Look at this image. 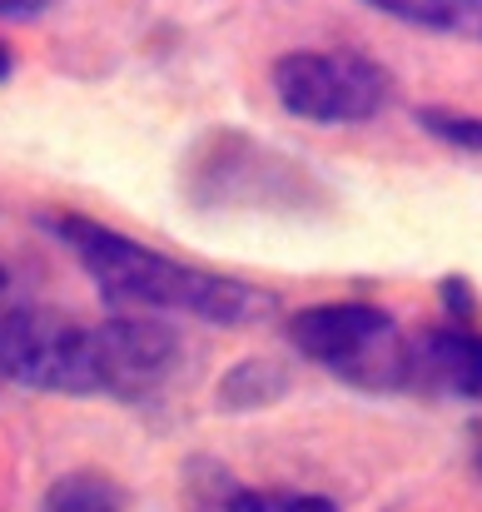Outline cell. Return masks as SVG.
<instances>
[{
  "label": "cell",
  "instance_id": "cell-10",
  "mask_svg": "<svg viewBox=\"0 0 482 512\" xmlns=\"http://www.w3.org/2000/svg\"><path fill=\"white\" fill-rule=\"evenodd\" d=\"M373 10L443 35H482V0H368Z\"/></svg>",
  "mask_w": 482,
  "mask_h": 512
},
{
  "label": "cell",
  "instance_id": "cell-13",
  "mask_svg": "<svg viewBox=\"0 0 482 512\" xmlns=\"http://www.w3.org/2000/svg\"><path fill=\"white\" fill-rule=\"evenodd\" d=\"M50 0H0V15H15V20H25V15H40Z\"/></svg>",
  "mask_w": 482,
  "mask_h": 512
},
{
  "label": "cell",
  "instance_id": "cell-15",
  "mask_svg": "<svg viewBox=\"0 0 482 512\" xmlns=\"http://www.w3.org/2000/svg\"><path fill=\"white\" fill-rule=\"evenodd\" d=\"M473 458H478V473H482V433H478V448H473Z\"/></svg>",
  "mask_w": 482,
  "mask_h": 512
},
{
  "label": "cell",
  "instance_id": "cell-8",
  "mask_svg": "<svg viewBox=\"0 0 482 512\" xmlns=\"http://www.w3.org/2000/svg\"><path fill=\"white\" fill-rule=\"evenodd\" d=\"M289 393V373L279 368V363H269V358H244V363H234L224 378H219V408L224 413H259V408H269L274 398H284Z\"/></svg>",
  "mask_w": 482,
  "mask_h": 512
},
{
  "label": "cell",
  "instance_id": "cell-16",
  "mask_svg": "<svg viewBox=\"0 0 482 512\" xmlns=\"http://www.w3.org/2000/svg\"><path fill=\"white\" fill-rule=\"evenodd\" d=\"M5 284H10V274H5V264H0V294H5Z\"/></svg>",
  "mask_w": 482,
  "mask_h": 512
},
{
  "label": "cell",
  "instance_id": "cell-1",
  "mask_svg": "<svg viewBox=\"0 0 482 512\" xmlns=\"http://www.w3.org/2000/svg\"><path fill=\"white\" fill-rule=\"evenodd\" d=\"M40 224L85 264V274L100 284L105 304H115L120 314H189L214 329H254L279 314L274 294H264L244 279L214 274V269L179 264L100 219L45 214Z\"/></svg>",
  "mask_w": 482,
  "mask_h": 512
},
{
  "label": "cell",
  "instance_id": "cell-6",
  "mask_svg": "<svg viewBox=\"0 0 482 512\" xmlns=\"http://www.w3.org/2000/svg\"><path fill=\"white\" fill-rule=\"evenodd\" d=\"M413 353V383L453 398H478L482 403V334L463 324H438L418 339H408Z\"/></svg>",
  "mask_w": 482,
  "mask_h": 512
},
{
  "label": "cell",
  "instance_id": "cell-2",
  "mask_svg": "<svg viewBox=\"0 0 482 512\" xmlns=\"http://www.w3.org/2000/svg\"><path fill=\"white\" fill-rule=\"evenodd\" d=\"M289 343L328 368L333 378L368 388V393H393V388H413V353L398 329V319L378 304H314L299 309L289 319Z\"/></svg>",
  "mask_w": 482,
  "mask_h": 512
},
{
  "label": "cell",
  "instance_id": "cell-7",
  "mask_svg": "<svg viewBox=\"0 0 482 512\" xmlns=\"http://www.w3.org/2000/svg\"><path fill=\"white\" fill-rule=\"evenodd\" d=\"M184 512H338L319 493L294 488H244L219 463L194 458L184 473Z\"/></svg>",
  "mask_w": 482,
  "mask_h": 512
},
{
  "label": "cell",
  "instance_id": "cell-5",
  "mask_svg": "<svg viewBox=\"0 0 482 512\" xmlns=\"http://www.w3.org/2000/svg\"><path fill=\"white\" fill-rule=\"evenodd\" d=\"M90 334H95L100 393L125 403H150L184 363V339L150 314H115L105 324H90Z\"/></svg>",
  "mask_w": 482,
  "mask_h": 512
},
{
  "label": "cell",
  "instance_id": "cell-14",
  "mask_svg": "<svg viewBox=\"0 0 482 512\" xmlns=\"http://www.w3.org/2000/svg\"><path fill=\"white\" fill-rule=\"evenodd\" d=\"M10 70H15V60H10V50L0 45V80H10Z\"/></svg>",
  "mask_w": 482,
  "mask_h": 512
},
{
  "label": "cell",
  "instance_id": "cell-9",
  "mask_svg": "<svg viewBox=\"0 0 482 512\" xmlns=\"http://www.w3.org/2000/svg\"><path fill=\"white\" fill-rule=\"evenodd\" d=\"M40 512H125V488L100 468H75L45 488Z\"/></svg>",
  "mask_w": 482,
  "mask_h": 512
},
{
  "label": "cell",
  "instance_id": "cell-12",
  "mask_svg": "<svg viewBox=\"0 0 482 512\" xmlns=\"http://www.w3.org/2000/svg\"><path fill=\"white\" fill-rule=\"evenodd\" d=\"M438 294H443V304H448V324H463V329H473V314H478V299H473V289H468V279H458V274H448L443 284H438Z\"/></svg>",
  "mask_w": 482,
  "mask_h": 512
},
{
  "label": "cell",
  "instance_id": "cell-3",
  "mask_svg": "<svg viewBox=\"0 0 482 512\" xmlns=\"http://www.w3.org/2000/svg\"><path fill=\"white\" fill-rule=\"evenodd\" d=\"M393 75L363 50H289L274 60V95L314 125H363L393 105Z\"/></svg>",
  "mask_w": 482,
  "mask_h": 512
},
{
  "label": "cell",
  "instance_id": "cell-11",
  "mask_svg": "<svg viewBox=\"0 0 482 512\" xmlns=\"http://www.w3.org/2000/svg\"><path fill=\"white\" fill-rule=\"evenodd\" d=\"M413 120H418L423 135H433V140H443V145H453V150H473V155H482V120L478 115H458V110H443V105H423Z\"/></svg>",
  "mask_w": 482,
  "mask_h": 512
},
{
  "label": "cell",
  "instance_id": "cell-4",
  "mask_svg": "<svg viewBox=\"0 0 482 512\" xmlns=\"http://www.w3.org/2000/svg\"><path fill=\"white\" fill-rule=\"evenodd\" d=\"M0 378L35 393H100L90 324H75L60 309H10L0 319Z\"/></svg>",
  "mask_w": 482,
  "mask_h": 512
}]
</instances>
